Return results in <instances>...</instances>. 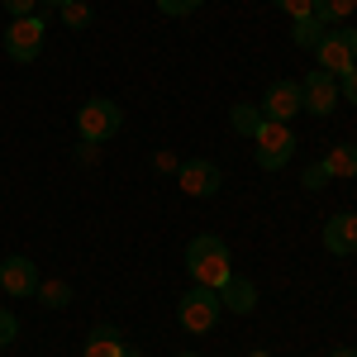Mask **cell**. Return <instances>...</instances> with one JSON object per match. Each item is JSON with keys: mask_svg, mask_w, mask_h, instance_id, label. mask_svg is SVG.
<instances>
[{"mask_svg": "<svg viewBox=\"0 0 357 357\" xmlns=\"http://www.w3.org/2000/svg\"><path fill=\"white\" fill-rule=\"evenodd\" d=\"M186 272H191L195 286L220 291L224 281L234 276V267H229V243L215 238V234H195L191 243H186Z\"/></svg>", "mask_w": 357, "mask_h": 357, "instance_id": "obj_1", "label": "cell"}, {"mask_svg": "<svg viewBox=\"0 0 357 357\" xmlns=\"http://www.w3.org/2000/svg\"><path fill=\"white\" fill-rule=\"evenodd\" d=\"M252 158L262 172H281V167L296 158V134H291V124H276V119H262L257 124V134H252Z\"/></svg>", "mask_w": 357, "mask_h": 357, "instance_id": "obj_2", "label": "cell"}, {"mask_svg": "<svg viewBox=\"0 0 357 357\" xmlns=\"http://www.w3.org/2000/svg\"><path fill=\"white\" fill-rule=\"evenodd\" d=\"M314 57H319V72H329V77H348V72L357 67V29L333 24L329 33L319 38Z\"/></svg>", "mask_w": 357, "mask_h": 357, "instance_id": "obj_3", "label": "cell"}, {"mask_svg": "<svg viewBox=\"0 0 357 357\" xmlns=\"http://www.w3.org/2000/svg\"><path fill=\"white\" fill-rule=\"evenodd\" d=\"M119 124H124V110L114 105L110 96H91L82 110H77V134H82L86 143H105V138H114Z\"/></svg>", "mask_w": 357, "mask_h": 357, "instance_id": "obj_4", "label": "cell"}, {"mask_svg": "<svg viewBox=\"0 0 357 357\" xmlns=\"http://www.w3.org/2000/svg\"><path fill=\"white\" fill-rule=\"evenodd\" d=\"M176 319H181V329H186V333H210L215 324H220V296L205 291V286L186 291V296L176 301Z\"/></svg>", "mask_w": 357, "mask_h": 357, "instance_id": "obj_5", "label": "cell"}, {"mask_svg": "<svg viewBox=\"0 0 357 357\" xmlns=\"http://www.w3.org/2000/svg\"><path fill=\"white\" fill-rule=\"evenodd\" d=\"M38 53H43V15L10 20V29H5V57L10 62H33Z\"/></svg>", "mask_w": 357, "mask_h": 357, "instance_id": "obj_6", "label": "cell"}, {"mask_svg": "<svg viewBox=\"0 0 357 357\" xmlns=\"http://www.w3.org/2000/svg\"><path fill=\"white\" fill-rule=\"evenodd\" d=\"M176 186L191 195V200H210V195H220L224 172L215 162H205V158H191V162L176 167Z\"/></svg>", "mask_w": 357, "mask_h": 357, "instance_id": "obj_7", "label": "cell"}, {"mask_svg": "<svg viewBox=\"0 0 357 357\" xmlns=\"http://www.w3.org/2000/svg\"><path fill=\"white\" fill-rule=\"evenodd\" d=\"M257 110H262V119H276V124H291V119H296V114L305 110L301 82H272Z\"/></svg>", "mask_w": 357, "mask_h": 357, "instance_id": "obj_8", "label": "cell"}, {"mask_svg": "<svg viewBox=\"0 0 357 357\" xmlns=\"http://www.w3.org/2000/svg\"><path fill=\"white\" fill-rule=\"evenodd\" d=\"M301 96H305V110L319 114V119H329L333 110H338V77H329V72H305L301 82Z\"/></svg>", "mask_w": 357, "mask_h": 357, "instance_id": "obj_9", "label": "cell"}, {"mask_svg": "<svg viewBox=\"0 0 357 357\" xmlns=\"http://www.w3.org/2000/svg\"><path fill=\"white\" fill-rule=\"evenodd\" d=\"M324 248H329L333 257L357 252V215H353V210H338V215L324 220Z\"/></svg>", "mask_w": 357, "mask_h": 357, "instance_id": "obj_10", "label": "cell"}, {"mask_svg": "<svg viewBox=\"0 0 357 357\" xmlns=\"http://www.w3.org/2000/svg\"><path fill=\"white\" fill-rule=\"evenodd\" d=\"M0 286H5V296H33L38 291V267L29 257H5L0 262Z\"/></svg>", "mask_w": 357, "mask_h": 357, "instance_id": "obj_11", "label": "cell"}, {"mask_svg": "<svg viewBox=\"0 0 357 357\" xmlns=\"http://www.w3.org/2000/svg\"><path fill=\"white\" fill-rule=\"evenodd\" d=\"M215 296H220V310H234V314H252L257 310V286L248 276H229Z\"/></svg>", "mask_w": 357, "mask_h": 357, "instance_id": "obj_12", "label": "cell"}, {"mask_svg": "<svg viewBox=\"0 0 357 357\" xmlns=\"http://www.w3.org/2000/svg\"><path fill=\"white\" fill-rule=\"evenodd\" d=\"M129 348H124V333L114 329V324H96V329L86 333V348L82 357H124Z\"/></svg>", "mask_w": 357, "mask_h": 357, "instance_id": "obj_13", "label": "cell"}, {"mask_svg": "<svg viewBox=\"0 0 357 357\" xmlns=\"http://www.w3.org/2000/svg\"><path fill=\"white\" fill-rule=\"evenodd\" d=\"M324 167H329L333 181H348V176H357V143H333L329 153H324Z\"/></svg>", "mask_w": 357, "mask_h": 357, "instance_id": "obj_14", "label": "cell"}, {"mask_svg": "<svg viewBox=\"0 0 357 357\" xmlns=\"http://www.w3.org/2000/svg\"><path fill=\"white\" fill-rule=\"evenodd\" d=\"M291 24H296L291 29V43H296V48H319V38L329 33L314 15H301V20H291Z\"/></svg>", "mask_w": 357, "mask_h": 357, "instance_id": "obj_15", "label": "cell"}, {"mask_svg": "<svg viewBox=\"0 0 357 357\" xmlns=\"http://www.w3.org/2000/svg\"><path fill=\"white\" fill-rule=\"evenodd\" d=\"M357 10V0H314V20L324 29H333V24H343L348 15Z\"/></svg>", "mask_w": 357, "mask_h": 357, "instance_id": "obj_16", "label": "cell"}, {"mask_svg": "<svg viewBox=\"0 0 357 357\" xmlns=\"http://www.w3.org/2000/svg\"><path fill=\"white\" fill-rule=\"evenodd\" d=\"M257 124H262V110H257V105H248V100L229 110V129H234V134L252 138V134H257Z\"/></svg>", "mask_w": 357, "mask_h": 357, "instance_id": "obj_17", "label": "cell"}, {"mask_svg": "<svg viewBox=\"0 0 357 357\" xmlns=\"http://www.w3.org/2000/svg\"><path fill=\"white\" fill-rule=\"evenodd\" d=\"M33 301H43L48 310H62V305H72V286L67 281H38Z\"/></svg>", "mask_w": 357, "mask_h": 357, "instance_id": "obj_18", "label": "cell"}, {"mask_svg": "<svg viewBox=\"0 0 357 357\" xmlns=\"http://www.w3.org/2000/svg\"><path fill=\"white\" fill-rule=\"evenodd\" d=\"M62 24H67V29H86V24H91V5L67 0V5H62Z\"/></svg>", "mask_w": 357, "mask_h": 357, "instance_id": "obj_19", "label": "cell"}, {"mask_svg": "<svg viewBox=\"0 0 357 357\" xmlns=\"http://www.w3.org/2000/svg\"><path fill=\"white\" fill-rule=\"evenodd\" d=\"M329 181H333V176H329V167H324V158H319V162H310V167H305V191H324Z\"/></svg>", "mask_w": 357, "mask_h": 357, "instance_id": "obj_20", "label": "cell"}, {"mask_svg": "<svg viewBox=\"0 0 357 357\" xmlns=\"http://www.w3.org/2000/svg\"><path fill=\"white\" fill-rule=\"evenodd\" d=\"M200 5H205V0H158V10H162V15H172V20H186V15H191V10H200Z\"/></svg>", "mask_w": 357, "mask_h": 357, "instance_id": "obj_21", "label": "cell"}, {"mask_svg": "<svg viewBox=\"0 0 357 357\" xmlns=\"http://www.w3.org/2000/svg\"><path fill=\"white\" fill-rule=\"evenodd\" d=\"M15 338H20V319H15L10 310H0V348H10Z\"/></svg>", "mask_w": 357, "mask_h": 357, "instance_id": "obj_22", "label": "cell"}, {"mask_svg": "<svg viewBox=\"0 0 357 357\" xmlns=\"http://www.w3.org/2000/svg\"><path fill=\"white\" fill-rule=\"evenodd\" d=\"M10 20H24V15H38V0H0Z\"/></svg>", "mask_w": 357, "mask_h": 357, "instance_id": "obj_23", "label": "cell"}, {"mask_svg": "<svg viewBox=\"0 0 357 357\" xmlns=\"http://www.w3.org/2000/svg\"><path fill=\"white\" fill-rule=\"evenodd\" d=\"M276 10H286L291 20H301V15H314V0H272Z\"/></svg>", "mask_w": 357, "mask_h": 357, "instance_id": "obj_24", "label": "cell"}, {"mask_svg": "<svg viewBox=\"0 0 357 357\" xmlns=\"http://www.w3.org/2000/svg\"><path fill=\"white\" fill-rule=\"evenodd\" d=\"M338 100H348V105H357V67L348 72V77H338Z\"/></svg>", "mask_w": 357, "mask_h": 357, "instance_id": "obj_25", "label": "cell"}, {"mask_svg": "<svg viewBox=\"0 0 357 357\" xmlns=\"http://www.w3.org/2000/svg\"><path fill=\"white\" fill-rule=\"evenodd\" d=\"M153 167H158V172H176V167H181V162H176L172 153H158V158H153Z\"/></svg>", "mask_w": 357, "mask_h": 357, "instance_id": "obj_26", "label": "cell"}, {"mask_svg": "<svg viewBox=\"0 0 357 357\" xmlns=\"http://www.w3.org/2000/svg\"><path fill=\"white\" fill-rule=\"evenodd\" d=\"M67 0H38V10H62Z\"/></svg>", "mask_w": 357, "mask_h": 357, "instance_id": "obj_27", "label": "cell"}, {"mask_svg": "<svg viewBox=\"0 0 357 357\" xmlns=\"http://www.w3.org/2000/svg\"><path fill=\"white\" fill-rule=\"evenodd\" d=\"M329 357H357V348H333Z\"/></svg>", "mask_w": 357, "mask_h": 357, "instance_id": "obj_28", "label": "cell"}, {"mask_svg": "<svg viewBox=\"0 0 357 357\" xmlns=\"http://www.w3.org/2000/svg\"><path fill=\"white\" fill-rule=\"evenodd\" d=\"M248 357H272V353H267V348H257V353H248Z\"/></svg>", "mask_w": 357, "mask_h": 357, "instance_id": "obj_29", "label": "cell"}, {"mask_svg": "<svg viewBox=\"0 0 357 357\" xmlns=\"http://www.w3.org/2000/svg\"><path fill=\"white\" fill-rule=\"evenodd\" d=\"M124 357H143V353H134V348H129V353H124Z\"/></svg>", "mask_w": 357, "mask_h": 357, "instance_id": "obj_30", "label": "cell"}, {"mask_svg": "<svg viewBox=\"0 0 357 357\" xmlns=\"http://www.w3.org/2000/svg\"><path fill=\"white\" fill-rule=\"evenodd\" d=\"M176 357H195V353H176Z\"/></svg>", "mask_w": 357, "mask_h": 357, "instance_id": "obj_31", "label": "cell"}]
</instances>
